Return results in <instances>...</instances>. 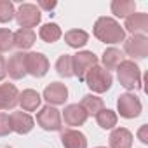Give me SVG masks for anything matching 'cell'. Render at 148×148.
I'll return each instance as SVG.
<instances>
[{"instance_id": "obj_4", "label": "cell", "mask_w": 148, "mask_h": 148, "mask_svg": "<svg viewBox=\"0 0 148 148\" xmlns=\"http://www.w3.org/2000/svg\"><path fill=\"white\" fill-rule=\"evenodd\" d=\"M71 63H73V75L79 77L80 82H84L87 71L98 64V56L91 51H82V52H77L75 56H71Z\"/></svg>"}, {"instance_id": "obj_10", "label": "cell", "mask_w": 148, "mask_h": 148, "mask_svg": "<svg viewBox=\"0 0 148 148\" xmlns=\"http://www.w3.org/2000/svg\"><path fill=\"white\" fill-rule=\"evenodd\" d=\"M44 99L49 103V105H64V101L68 99V89L64 84L61 82H52L49 84L45 89H44Z\"/></svg>"}, {"instance_id": "obj_29", "label": "cell", "mask_w": 148, "mask_h": 148, "mask_svg": "<svg viewBox=\"0 0 148 148\" xmlns=\"http://www.w3.org/2000/svg\"><path fill=\"white\" fill-rule=\"evenodd\" d=\"M11 120H9V115L0 112V136H7L11 132Z\"/></svg>"}, {"instance_id": "obj_15", "label": "cell", "mask_w": 148, "mask_h": 148, "mask_svg": "<svg viewBox=\"0 0 148 148\" xmlns=\"http://www.w3.org/2000/svg\"><path fill=\"white\" fill-rule=\"evenodd\" d=\"M19 92L14 84H2L0 86V110H12L18 105Z\"/></svg>"}, {"instance_id": "obj_34", "label": "cell", "mask_w": 148, "mask_h": 148, "mask_svg": "<svg viewBox=\"0 0 148 148\" xmlns=\"http://www.w3.org/2000/svg\"><path fill=\"white\" fill-rule=\"evenodd\" d=\"M5 148H9V146H5Z\"/></svg>"}, {"instance_id": "obj_5", "label": "cell", "mask_w": 148, "mask_h": 148, "mask_svg": "<svg viewBox=\"0 0 148 148\" xmlns=\"http://www.w3.org/2000/svg\"><path fill=\"white\" fill-rule=\"evenodd\" d=\"M141 108H143L141 101L136 94L125 92V94H120L117 99V112L124 119H136L141 113Z\"/></svg>"}, {"instance_id": "obj_20", "label": "cell", "mask_w": 148, "mask_h": 148, "mask_svg": "<svg viewBox=\"0 0 148 148\" xmlns=\"http://www.w3.org/2000/svg\"><path fill=\"white\" fill-rule=\"evenodd\" d=\"M37 40V35L33 30H26V28H19L16 33H14V45L21 51L25 49H30Z\"/></svg>"}, {"instance_id": "obj_2", "label": "cell", "mask_w": 148, "mask_h": 148, "mask_svg": "<svg viewBox=\"0 0 148 148\" xmlns=\"http://www.w3.org/2000/svg\"><path fill=\"white\" fill-rule=\"evenodd\" d=\"M117 75H119V82L120 86H124L125 89L132 91V89H141L143 84H141V70L139 66L131 61V59H124L119 68H117Z\"/></svg>"}, {"instance_id": "obj_18", "label": "cell", "mask_w": 148, "mask_h": 148, "mask_svg": "<svg viewBox=\"0 0 148 148\" xmlns=\"http://www.w3.org/2000/svg\"><path fill=\"white\" fill-rule=\"evenodd\" d=\"M40 101H42L40 94L33 89H25L18 98V103L25 112H35L40 106Z\"/></svg>"}, {"instance_id": "obj_33", "label": "cell", "mask_w": 148, "mask_h": 148, "mask_svg": "<svg viewBox=\"0 0 148 148\" xmlns=\"http://www.w3.org/2000/svg\"><path fill=\"white\" fill-rule=\"evenodd\" d=\"M98 148H105V146H98Z\"/></svg>"}, {"instance_id": "obj_32", "label": "cell", "mask_w": 148, "mask_h": 148, "mask_svg": "<svg viewBox=\"0 0 148 148\" xmlns=\"http://www.w3.org/2000/svg\"><path fill=\"white\" fill-rule=\"evenodd\" d=\"M38 5H40L42 9H47V11H51V9H54V7H56V2H45V0H40V2H38Z\"/></svg>"}, {"instance_id": "obj_31", "label": "cell", "mask_w": 148, "mask_h": 148, "mask_svg": "<svg viewBox=\"0 0 148 148\" xmlns=\"http://www.w3.org/2000/svg\"><path fill=\"white\" fill-rule=\"evenodd\" d=\"M7 75V71H5V59L0 56V80H4Z\"/></svg>"}, {"instance_id": "obj_13", "label": "cell", "mask_w": 148, "mask_h": 148, "mask_svg": "<svg viewBox=\"0 0 148 148\" xmlns=\"http://www.w3.org/2000/svg\"><path fill=\"white\" fill-rule=\"evenodd\" d=\"M124 28L127 32H131L132 35L146 33L148 32V14L146 12H132L129 18H125V26Z\"/></svg>"}, {"instance_id": "obj_7", "label": "cell", "mask_w": 148, "mask_h": 148, "mask_svg": "<svg viewBox=\"0 0 148 148\" xmlns=\"http://www.w3.org/2000/svg\"><path fill=\"white\" fill-rule=\"evenodd\" d=\"M37 124L44 131H61V113L54 106L47 105L37 113Z\"/></svg>"}, {"instance_id": "obj_1", "label": "cell", "mask_w": 148, "mask_h": 148, "mask_svg": "<svg viewBox=\"0 0 148 148\" xmlns=\"http://www.w3.org/2000/svg\"><path fill=\"white\" fill-rule=\"evenodd\" d=\"M94 37L99 42L105 44H120L125 40V32L124 28L113 19V18H98L94 23Z\"/></svg>"}, {"instance_id": "obj_17", "label": "cell", "mask_w": 148, "mask_h": 148, "mask_svg": "<svg viewBox=\"0 0 148 148\" xmlns=\"http://www.w3.org/2000/svg\"><path fill=\"white\" fill-rule=\"evenodd\" d=\"M132 146V134L124 127H117L110 134V148H131Z\"/></svg>"}, {"instance_id": "obj_12", "label": "cell", "mask_w": 148, "mask_h": 148, "mask_svg": "<svg viewBox=\"0 0 148 148\" xmlns=\"http://www.w3.org/2000/svg\"><path fill=\"white\" fill-rule=\"evenodd\" d=\"M87 117H89V115L86 113V110H84L79 103L68 105V106L63 110V120H64V124L70 125V127L82 125V124L87 120Z\"/></svg>"}, {"instance_id": "obj_11", "label": "cell", "mask_w": 148, "mask_h": 148, "mask_svg": "<svg viewBox=\"0 0 148 148\" xmlns=\"http://www.w3.org/2000/svg\"><path fill=\"white\" fill-rule=\"evenodd\" d=\"M26 54L25 52H16L11 56V59L5 63V71L9 73V77L14 80H19L26 75Z\"/></svg>"}, {"instance_id": "obj_24", "label": "cell", "mask_w": 148, "mask_h": 148, "mask_svg": "<svg viewBox=\"0 0 148 148\" xmlns=\"http://www.w3.org/2000/svg\"><path fill=\"white\" fill-rule=\"evenodd\" d=\"M61 28L56 25V23H47V25H44L42 28H40V32H38V37L44 40V42H47V44H54V42H58L59 38H61Z\"/></svg>"}, {"instance_id": "obj_28", "label": "cell", "mask_w": 148, "mask_h": 148, "mask_svg": "<svg viewBox=\"0 0 148 148\" xmlns=\"http://www.w3.org/2000/svg\"><path fill=\"white\" fill-rule=\"evenodd\" d=\"M14 4L9 0H0V23H9L14 18Z\"/></svg>"}, {"instance_id": "obj_27", "label": "cell", "mask_w": 148, "mask_h": 148, "mask_svg": "<svg viewBox=\"0 0 148 148\" xmlns=\"http://www.w3.org/2000/svg\"><path fill=\"white\" fill-rule=\"evenodd\" d=\"M14 47V33L9 28H0V52H7Z\"/></svg>"}, {"instance_id": "obj_14", "label": "cell", "mask_w": 148, "mask_h": 148, "mask_svg": "<svg viewBox=\"0 0 148 148\" xmlns=\"http://www.w3.org/2000/svg\"><path fill=\"white\" fill-rule=\"evenodd\" d=\"M11 129L18 134H28L33 129V119L26 112H12L9 115Z\"/></svg>"}, {"instance_id": "obj_3", "label": "cell", "mask_w": 148, "mask_h": 148, "mask_svg": "<svg viewBox=\"0 0 148 148\" xmlns=\"http://www.w3.org/2000/svg\"><path fill=\"white\" fill-rule=\"evenodd\" d=\"M84 82L89 86V89H91L92 92L101 94V92H106V91L112 87L113 77H112V73H110L108 70H105L103 66L96 64V66H92V68L87 71Z\"/></svg>"}, {"instance_id": "obj_30", "label": "cell", "mask_w": 148, "mask_h": 148, "mask_svg": "<svg viewBox=\"0 0 148 148\" xmlns=\"http://www.w3.org/2000/svg\"><path fill=\"white\" fill-rule=\"evenodd\" d=\"M138 138H139V141L141 143H148V125H141L139 127V131H138Z\"/></svg>"}, {"instance_id": "obj_23", "label": "cell", "mask_w": 148, "mask_h": 148, "mask_svg": "<svg viewBox=\"0 0 148 148\" xmlns=\"http://www.w3.org/2000/svg\"><path fill=\"white\" fill-rule=\"evenodd\" d=\"M87 40H89V35H87V32H84V30H70V32L64 33V42H66L70 47H73V49L84 47V45L87 44Z\"/></svg>"}, {"instance_id": "obj_22", "label": "cell", "mask_w": 148, "mask_h": 148, "mask_svg": "<svg viewBox=\"0 0 148 148\" xmlns=\"http://www.w3.org/2000/svg\"><path fill=\"white\" fill-rule=\"evenodd\" d=\"M136 11L134 0H113L112 2V12L117 18H129Z\"/></svg>"}, {"instance_id": "obj_25", "label": "cell", "mask_w": 148, "mask_h": 148, "mask_svg": "<svg viewBox=\"0 0 148 148\" xmlns=\"http://www.w3.org/2000/svg\"><path fill=\"white\" fill-rule=\"evenodd\" d=\"M96 122L101 129H113L117 125V113L113 110L103 108L98 115H96Z\"/></svg>"}, {"instance_id": "obj_19", "label": "cell", "mask_w": 148, "mask_h": 148, "mask_svg": "<svg viewBox=\"0 0 148 148\" xmlns=\"http://www.w3.org/2000/svg\"><path fill=\"white\" fill-rule=\"evenodd\" d=\"M124 61V52L117 47H110L103 52V58H101V63H103V68L105 70H117L119 64Z\"/></svg>"}, {"instance_id": "obj_21", "label": "cell", "mask_w": 148, "mask_h": 148, "mask_svg": "<svg viewBox=\"0 0 148 148\" xmlns=\"http://www.w3.org/2000/svg\"><path fill=\"white\" fill-rule=\"evenodd\" d=\"M80 106L86 110L87 115H94V117H96V115L105 108V103H103L101 98H98V96H94V94H86V96L82 98V101H80Z\"/></svg>"}, {"instance_id": "obj_6", "label": "cell", "mask_w": 148, "mask_h": 148, "mask_svg": "<svg viewBox=\"0 0 148 148\" xmlns=\"http://www.w3.org/2000/svg\"><path fill=\"white\" fill-rule=\"evenodd\" d=\"M14 18H16V21H18V25H19L21 28L32 30L33 26H37V25L40 23L42 14H40V9H38L37 5H33V4H23V5L16 11Z\"/></svg>"}, {"instance_id": "obj_16", "label": "cell", "mask_w": 148, "mask_h": 148, "mask_svg": "<svg viewBox=\"0 0 148 148\" xmlns=\"http://www.w3.org/2000/svg\"><path fill=\"white\" fill-rule=\"evenodd\" d=\"M61 143L64 148H87V138L84 132L75 129H66L61 132Z\"/></svg>"}, {"instance_id": "obj_9", "label": "cell", "mask_w": 148, "mask_h": 148, "mask_svg": "<svg viewBox=\"0 0 148 148\" xmlns=\"http://www.w3.org/2000/svg\"><path fill=\"white\" fill-rule=\"evenodd\" d=\"M26 73H30L32 77H44L49 71V61L42 52H28L26 54Z\"/></svg>"}, {"instance_id": "obj_26", "label": "cell", "mask_w": 148, "mask_h": 148, "mask_svg": "<svg viewBox=\"0 0 148 148\" xmlns=\"http://www.w3.org/2000/svg\"><path fill=\"white\" fill-rule=\"evenodd\" d=\"M56 71L59 77H73V63H71V56L70 54H63L58 58L56 61Z\"/></svg>"}, {"instance_id": "obj_8", "label": "cell", "mask_w": 148, "mask_h": 148, "mask_svg": "<svg viewBox=\"0 0 148 148\" xmlns=\"http://www.w3.org/2000/svg\"><path fill=\"white\" fill-rule=\"evenodd\" d=\"M124 51L134 59H145L148 56V38L145 35H132L124 40Z\"/></svg>"}]
</instances>
